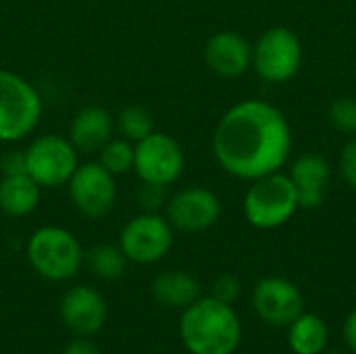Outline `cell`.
Returning a JSON list of instances; mask_svg holds the SVG:
<instances>
[{
    "mask_svg": "<svg viewBox=\"0 0 356 354\" xmlns=\"http://www.w3.org/2000/svg\"><path fill=\"white\" fill-rule=\"evenodd\" d=\"M292 150V131L275 106L244 100L229 108L213 136L219 165L234 177L259 179L284 167Z\"/></svg>",
    "mask_w": 356,
    "mask_h": 354,
    "instance_id": "1",
    "label": "cell"
},
{
    "mask_svg": "<svg viewBox=\"0 0 356 354\" xmlns=\"http://www.w3.org/2000/svg\"><path fill=\"white\" fill-rule=\"evenodd\" d=\"M179 336L190 354H234L242 340V323L232 305L207 296L186 307Z\"/></svg>",
    "mask_w": 356,
    "mask_h": 354,
    "instance_id": "2",
    "label": "cell"
},
{
    "mask_svg": "<svg viewBox=\"0 0 356 354\" xmlns=\"http://www.w3.org/2000/svg\"><path fill=\"white\" fill-rule=\"evenodd\" d=\"M44 102L31 81L0 69V144H17L40 125Z\"/></svg>",
    "mask_w": 356,
    "mask_h": 354,
    "instance_id": "3",
    "label": "cell"
},
{
    "mask_svg": "<svg viewBox=\"0 0 356 354\" xmlns=\"http://www.w3.org/2000/svg\"><path fill=\"white\" fill-rule=\"evenodd\" d=\"M25 252L33 271L50 282L71 280L83 263L79 240L58 225H44L35 230L27 240Z\"/></svg>",
    "mask_w": 356,
    "mask_h": 354,
    "instance_id": "4",
    "label": "cell"
},
{
    "mask_svg": "<svg viewBox=\"0 0 356 354\" xmlns=\"http://www.w3.org/2000/svg\"><path fill=\"white\" fill-rule=\"evenodd\" d=\"M298 192L290 175L269 173L250 186L244 198V215L259 230H273L292 219L298 209Z\"/></svg>",
    "mask_w": 356,
    "mask_h": 354,
    "instance_id": "5",
    "label": "cell"
},
{
    "mask_svg": "<svg viewBox=\"0 0 356 354\" xmlns=\"http://www.w3.org/2000/svg\"><path fill=\"white\" fill-rule=\"evenodd\" d=\"M79 165V152L67 136L42 134L25 148V173L40 188L67 186Z\"/></svg>",
    "mask_w": 356,
    "mask_h": 354,
    "instance_id": "6",
    "label": "cell"
},
{
    "mask_svg": "<svg viewBox=\"0 0 356 354\" xmlns=\"http://www.w3.org/2000/svg\"><path fill=\"white\" fill-rule=\"evenodd\" d=\"M181 146L163 131H152L134 144V171L142 184L167 188L184 173Z\"/></svg>",
    "mask_w": 356,
    "mask_h": 354,
    "instance_id": "7",
    "label": "cell"
},
{
    "mask_svg": "<svg viewBox=\"0 0 356 354\" xmlns=\"http://www.w3.org/2000/svg\"><path fill=\"white\" fill-rule=\"evenodd\" d=\"M119 246L127 261L138 265L156 263L173 246V225L161 213L142 211L123 225Z\"/></svg>",
    "mask_w": 356,
    "mask_h": 354,
    "instance_id": "8",
    "label": "cell"
},
{
    "mask_svg": "<svg viewBox=\"0 0 356 354\" xmlns=\"http://www.w3.org/2000/svg\"><path fill=\"white\" fill-rule=\"evenodd\" d=\"M67 190L75 211L88 219L106 217L117 202V177L98 161L79 163L67 182Z\"/></svg>",
    "mask_w": 356,
    "mask_h": 354,
    "instance_id": "9",
    "label": "cell"
},
{
    "mask_svg": "<svg viewBox=\"0 0 356 354\" xmlns=\"http://www.w3.org/2000/svg\"><path fill=\"white\" fill-rule=\"evenodd\" d=\"M300 61H302L300 42L296 33L288 27L267 29L259 38L252 50V63L259 75L273 83L292 79L300 67Z\"/></svg>",
    "mask_w": 356,
    "mask_h": 354,
    "instance_id": "10",
    "label": "cell"
},
{
    "mask_svg": "<svg viewBox=\"0 0 356 354\" xmlns=\"http://www.w3.org/2000/svg\"><path fill=\"white\" fill-rule=\"evenodd\" d=\"M221 215V202L215 192L202 186H190L175 192L167 200V219L173 230L179 232H204L217 223Z\"/></svg>",
    "mask_w": 356,
    "mask_h": 354,
    "instance_id": "11",
    "label": "cell"
},
{
    "mask_svg": "<svg viewBox=\"0 0 356 354\" xmlns=\"http://www.w3.org/2000/svg\"><path fill=\"white\" fill-rule=\"evenodd\" d=\"M254 313L273 328H288L305 313V298L298 286L286 277H265L252 292Z\"/></svg>",
    "mask_w": 356,
    "mask_h": 354,
    "instance_id": "12",
    "label": "cell"
},
{
    "mask_svg": "<svg viewBox=\"0 0 356 354\" xmlns=\"http://www.w3.org/2000/svg\"><path fill=\"white\" fill-rule=\"evenodd\" d=\"M60 317L73 334L94 336L104 325L106 303L96 288L73 286L60 300Z\"/></svg>",
    "mask_w": 356,
    "mask_h": 354,
    "instance_id": "13",
    "label": "cell"
},
{
    "mask_svg": "<svg viewBox=\"0 0 356 354\" xmlns=\"http://www.w3.org/2000/svg\"><path fill=\"white\" fill-rule=\"evenodd\" d=\"M207 65L221 77H238L252 63L250 44L236 31H219L211 35L204 48Z\"/></svg>",
    "mask_w": 356,
    "mask_h": 354,
    "instance_id": "14",
    "label": "cell"
},
{
    "mask_svg": "<svg viewBox=\"0 0 356 354\" xmlns=\"http://www.w3.org/2000/svg\"><path fill=\"white\" fill-rule=\"evenodd\" d=\"M115 117L102 106H83L69 125V140L81 154H96L115 136Z\"/></svg>",
    "mask_w": 356,
    "mask_h": 354,
    "instance_id": "15",
    "label": "cell"
},
{
    "mask_svg": "<svg viewBox=\"0 0 356 354\" xmlns=\"http://www.w3.org/2000/svg\"><path fill=\"white\" fill-rule=\"evenodd\" d=\"M290 179L298 192V204L305 209H317L325 196L330 165L319 154H302L294 161Z\"/></svg>",
    "mask_w": 356,
    "mask_h": 354,
    "instance_id": "16",
    "label": "cell"
},
{
    "mask_svg": "<svg viewBox=\"0 0 356 354\" xmlns=\"http://www.w3.org/2000/svg\"><path fill=\"white\" fill-rule=\"evenodd\" d=\"M42 188L27 173L2 175L0 179V211L13 219L31 215L40 204Z\"/></svg>",
    "mask_w": 356,
    "mask_h": 354,
    "instance_id": "17",
    "label": "cell"
},
{
    "mask_svg": "<svg viewBox=\"0 0 356 354\" xmlns=\"http://www.w3.org/2000/svg\"><path fill=\"white\" fill-rule=\"evenodd\" d=\"M200 294V286L188 271H165L152 282V296L156 303L169 309H186Z\"/></svg>",
    "mask_w": 356,
    "mask_h": 354,
    "instance_id": "18",
    "label": "cell"
},
{
    "mask_svg": "<svg viewBox=\"0 0 356 354\" xmlns=\"http://www.w3.org/2000/svg\"><path fill=\"white\" fill-rule=\"evenodd\" d=\"M327 340V325L315 313H300L288 325V344L294 354H323Z\"/></svg>",
    "mask_w": 356,
    "mask_h": 354,
    "instance_id": "19",
    "label": "cell"
},
{
    "mask_svg": "<svg viewBox=\"0 0 356 354\" xmlns=\"http://www.w3.org/2000/svg\"><path fill=\"white\" fill-rule=\"evenodd\" d=\"M86 263L90 267V271L106 282L119 280L125 273L127 267V257L123 255L121 246L115 244H96L88 250L86 255Z\"/></svg>",
    "mask_w": 356,
    "mask_h": 354,
    "instance_id": "20",
    "label": "cell"
},
{
    "mask_svg": "<svg viewBox=\"0 0 356 354\" xmlns=\"http://www.w3.org/2000/svg\"><path fill=\"white\" fill-rule=\"evenodd\" d=\"M115 125H117V131L121 134V138H125L134 144L154 131L152 113L144 104H127L125 108H121V113L115 119Z\"/></svg>",
    "mask_w": 356,
    "mask_h": 354,
    "instance_id": "21",
    "label": "cell"
},
{
    "mask_svg": "<svg viewBox=\"0 0 356 354\" xmlns=\"http://www.w3.org/2000/svg\"><path fill=\"white\" fill-rule=\"evenodd\" d=\"M96 154H98L96 161L115 177L134 171V142H129L121 136L119 138L113 136Z\"/></svg>",
    "mask_w": 356,
    "mask_h": 354,
    "instance_id": "22",
    "label": "cell"
},
{
    "mask_svg": "<svg viewBox=\"0 0 356 354\" xmlns=\"http://www.w3.org/2000/svg\"><path fill=\"white\" fill-rule=\"evenodd\" d=\"M330 119L338 131L356 134V100L355 98H338L332 102Z\"/></svg>",
    "mask_w": 356,
    "mask_h": 354,
    "instance_id": "23",
    "label": "cell"
},
{
    "mask_svg": "<svg viewBox=\"0 0 356 354\" xmlns=\"http://www.w3.org/2000/svg\"><path fill=\"white\" fill-rule=\"evenodd\" d=\"M240 292H242V284L232 273H225V275L217 277V282L213 284V296L217 300L225 303V305H234L240 298Z\"/></svg>",
    "mask_w": 356,
    "mask_h": 354,
    "instance_id": "24",
    "label": "cell"
},
{
    "mask_svg": "<svg viewBox=\"0 0 356 354\" xmlns=\"http://www.w3.org/2000/svg\"><path fill=\"white\" fill-rule=\"evenodd\" d=\"M138 200L146 213H159L161 204L165 202V188L152 186V184H142V188L138 192Z\"/></svg>",
    "mask_w": 356,
    "mask_h": 354,
    "instance_id": "25",
    "label": "cell"
},
{
    "mask_svg": "<svg viewBox=\"0 0 356 354\" xmlns=\"http://www.w3.org/2000/svg\"><path fill=\"white\" fill-rule=\"evenodd\" d=\"M2 175L25 173V150H6L0 159Z\"/></svg>",
    "mask_w": 356,
    "mask_h": 354,
    "instance_id": "26",
    "label": "cell"
},
{
    "mask_svg": "<svg viewBox=\"0 0 356 354\" xmlns=\"http://www.w3.org/2000/svg\"><path fill=\"white\" fill-rule=\"evenodd\" d=\"M340 163H342V173H344L346 182L356 188V140L346 144Z\"/></svg>",
    "mask_w": 356,
    "mask_h": 354,
    "instance_id": "27",
    "label": "cell"
},
{
    "mask_svg": "<svg viewBox=\"0 0 356 354\" xmlns=\"http://www.w3.org/2000/svg\"><path fill=\"white\" fill-rule=\"evenodd\" d=\"M342 336H344V342H346L348 351L356 354V309L346 317L344 328H342Z\"/></svg>",
    "mask_w": 356,
    "mask_h": 354,
    "instance_id": "28",
    "label": "cell"
},
{
    "mask_svg": "<svg viewBox=\"0 0 356 354\" xmlns=\"http://www.w3.org/2000/svg\"><path fill=\"white\" fill-rule=\"evenodd\" d=\"M63 354H100V351H98L92 342L79 338V340H73V342L63 351Z\"/></svg>",
    "mask_w": 356,
    "mask_h": 354,
    "instance_id": "29",
    "label": "cell"
},
{
    "mask_svg": "<svg viewBox=\"0 0 356 354\" xmlns=\"http://www.w3.org/2000/svg\"><path fill=\"white\" fill-rule=\"evenodd\" d=\"M325 354V353H323ZM327 354H346V353H327Z\"/></svg>",
    "mask_w": 356,
    "mask_h": 354,
    "instance_id": "30",
    "label": "cell"
}]
</instances>
